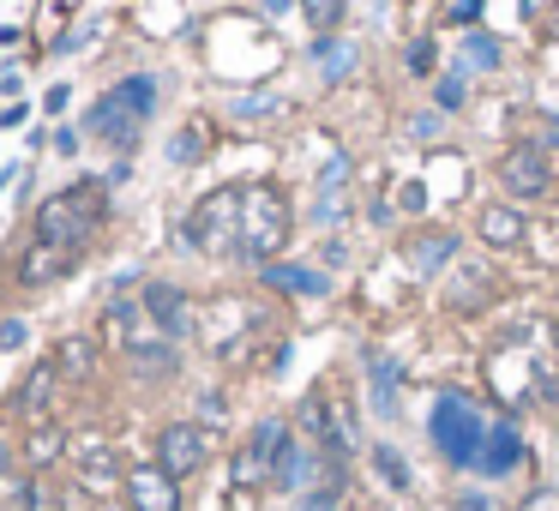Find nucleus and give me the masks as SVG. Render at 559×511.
Returning a JSON list of instances; mask_svg holds the SVG:
<instances>
[{"instance_id": "5", "label": "nucleus", "mask_w": 559, "mask_h": 511, "mask_svg": "<svg viewBox=\"0 0 559 511\" xmlns=\"http://www.w3.org/2000/svg\"><path fill=\"white\" fill-rule=\"evenodd\" d=\"M181 241L199 247V253H217V259L235 253V241H241V187H217V193L199 199Z\"/></svg>"}, {"instance_id": "41", "label": "nucleus", "mask_w": 559, "mask_h": 511, "mask_svg": "<svg viewBox=\"0 0 559 511\" xmlns=\"http://www.w3.org/2000/svg\"><path fill=\"white\" fill-rule=\"evenodd\" d=\"M109 511H133V506H127V499H121V506H109Z\"/></svg>"}, {"instance_id": "18", "label": "nucleus", "mask_w": 559, "mask_h": 511, "mask_svg": "<svg viewBox=\"0 0 559 511\" xmlns=\"http://www.w3.org/2000/svg\"><path fill=\"white\" fill-rule=\"evenodd\" d=\"M475 235H481V241L493 247V253H506V247H518L523 235H530V223H523L511 205H487L481 217H475Z\"/></svg>"}, {"instance_id": "15", "label": "nucleus", "mask_w": 559, "mask_h": 511, "mask_svg": "<svg viewBox=\"0 0 559 511\" xmlns=\"http://www.w3.org/2000/svg\"><path fill=\"white\" fill-rule=\"evenodd\" d=\"M457 247H463V241H457L451 229H421L409 247H403V253H409V265L421 271V277H439V271L457 265Z\"/></svg>"}, {"instance_id": "13", "label": "nucleus", "mask_w": 559, "mask_h": 511, "mask_svg": "<svg viewBox=\"0 0 559 511\" xmlns=\"http://www.w3.org/2000/svg\"><path fill=\"white\" fill-rule=\"evenodd\" d=\"M493 301V271L487 265H451L445 271V307H457V313H475V307Z\"/></svg>"}, {"instance_id": "37", "label": "nucleus", "mask_w": 559, "mask_h": 511, "mask_svg": "<svg viewBox=\"0 0 559 511\" xmlns=\"http://www.w3.org/2000/svg\"><path fill=\"white\" fill-rule=\"evenodd\" d=\"M43 103H49V115H61L67 103H73V91H67V85H55V91H49V97H43Z\"/></svg>"}, {"instance_id": "31", "label": "nucleus", "mask_w": 559, "mask_h": 511, "mask_svg": "<svg viewBox=\"0 0 559 511\" xmlns=\"http://www.w3.org/2000/svg\"><path fill=\"white\" fill-rule=\"evenodd\" d=\"M277 109H283L277 97H241V103H235V115H241V121H259V115H277Z\"/></svg>"}, {"instance_id": "17", "label": "nucleus", "mask_w": 559, "mask_h": 511, "mask_svg": "<svg viewBox=\"0 0 559 511\" xmlns=\"http://www.w3.org/2000/svg\"><path fill=\"white\" fill-rule=\"evenodd\" d=\"M55 385H67L61 373H55V361H43L37 373L25 379V385H19V397H13V409L25 415V421H49L55 415Z\"/></svg>"}, {"instance_id": "22", "label": "nucleus", "mask_w": 559, "mask_h": 511, "mask_svg": "<svg viewBox=\"0 0 559 511\" xmlns=\"http://www.w3.org/2000/svg\"><path fill=\"white\" fill-rule=\"evenodd\" d=\"M295 7H301V19L319 31V37H337L343 13H349V0H295Z\"/></svg>"}, {"instance_id": "3", "label": "nucleus", "mask_w": 559, "mask_h": 511, "mask_svg": "<svg viewBox=\"0 0 559 511\" xmlns=\"http://www.w3.org/2000/svg\"><path fill=\"white\" fill-rule=\"evenodd\" d=\"M289 229H295V211L283 199V187H271V181L241 187V241H235V259L271 265L289 247Z\"/></svg>"}, {"instance_id": "7", "label": "nucleus", "mask_w": 559, "mask_h": 511, "mask_svg": "<svg viewBox=\"0 0 559 511\" xmlns=\"http://www.w3.org/2000/svg\"><path fill=\"white\" fill-rule=\"evenodd\" d=\"M499 187L511 199H542L554 187V151L542 139H518V145L499 157Z\"/></svg>"}, {"instance_id": "42", "label": "nucleus", "mask_w": 559, "mask_h": 511, "mask_svg": "<svg viewBox=\"0 0 559 511\" xmlns=\"http://www.w3.org/2000/svg\"><path fill=\"white\" fill-rule=\"evenodd\" d=\"M523 13H535V0H523Z\"/></svg>"}, {"instance_id": "24", "label": "nucleus", "mask_w": 559, "mask_h": 511, "mask_svg": "<svg viewBox=\"0 0 559 511\" xmlns=\"http://www.w3.org/2000/svg\"><path fill=\"white\" fill-rule=\"evenodd\" d=\"M499 37H487V31H469V37H463V67H481V73H493L499 67Z\"/></svg>"}, {"instance_id": "30", "label": "nucleus", "mask_w": 559, "mask_h": 511, "mask_svg": "<svg viewBox=\"0 0 559 511\" xmlns=\"http://www.w3.org/2000/svg\"><path fill=\"white\" fill-rule=\"evenodd\" d=\"M25 343H31V325H25V319H0V349H25Z\"/></svg>"}, {"instance_id": "26", "label": "nucleus", "mask_w": 559, "mask_h": 511, "mask_svg": "<svg viewBox=\"0 0 559 511\" xmlns=\"http://www.w3.org/2000/svg\"><path fill=\"white\" fill-rule=\"evenodd\" d=\"M349 211V181H337V187H319V205H313V223L319 229H331V223Z\"/></svg>"}, {"instance_id": "28", "label": "nucleus", "mask_w": 559, "mask_h": 511, "mask_svg": "<svg viewBox=\"0 0 559 511\" xmlns=\"http://www.w3.org/2000/svg\"><path fill=\"white\" fill-rule=\"evenodd\" d=\"M433 103H439V109H463V67H457V73H439L433 79Z\"/></svg>"}, {"instance_id": "36", "label": "nucleus", "mask_w": 559, "mask_h": 511, "mask_svg": "<svg viewBox=\"0 0 559 511\" xmlns=\"http://www.w3.org/2000/svg\"><path fill=\"white\" fill-rule=\"evenodd\" d=\"M199 421H223V397H217V391H205V403H199Z\"/></svg>"}, {"instance_id": "11", "label": "nucleus", "mask_w": 559, "mask_h": 511, "mask_svg": "<svg viewBox=\"0 0 559 511\" xmlns=\"http://www.w3.org/2000/svg\"><path fill=\"white\" fill-rule=\"evenodd\" d=\"M73 265H79V253H73V247L31 241V247H25V259H19V283H25V289H49V283H61Z\"/></svg>"}, {"instance_id": "10", "label": "nucleus", "mask_w": 559, "mask_h": 511, "mask_svg": "<svg viewBox=\"0 0 559 511\" xmlns=\"http://www.w3.org/2000/svg\"><path fill=\"white\" fill-rule=\"evenodd\" d=\"M139 307H145L151 331H163L169 343H181V337H187V325H193V307H187V289H175V283H163V277L139 289Z\"/></svg>"}, {"instance_id": "21", "label": "nucleus", "mask_w": 559, "mask_h": 511, "mask_svg": "<svg viewBox=\"0 0 559 511\" xmlns=\"http://www.w3.org/2000/svg\"><path fill=\"white\" fill-rule=\"evenodd\" d=\"M319 67H325V85H343V79L355 73V43H337V37H319L313 43Z\"/></svg>"}, {"instance_id": "39", "label": "nucleus", "mask_w": 559, "mask_h": 511, "mask_svg": "<svg viewBox=\"0 0 559 511\" xmlns=\"http://www.w3.org/2000/svg\"><path fill=\"white\" fill-rule=\"evenodd\" d=\"M7 470H13V457H7V445H0V475H7Z\"/></svg>"}, {"instance_id": "9", "label": "nucleus", "mask_w": 559, "mask_h": 511, "mask_svg": "<svg viewBox=\"0 0 559 511\" xmlns=\"http://www.w3.org/2000/svg\"><path fill=\"white\" fill-rule=\"evenodd\" d=\"M121 499L133 511H181V482H175L163 463H139V470H127Z\"/></svg>"}, {"instance_id": "1", "label": "nucleus", "mask_w": 559, "mask_h": 511, "mask_svg": "<svg viewBox=\"0 0 559 511\" xmlns=\"http://www.w3.org/2000/svg\"><path fill=\"white\" fill-rule=\"evenodd\" d=\"M103 217H109V193H103V181H79V187H67V193L43 199L31 235L49 241V247H73V253H85L91 235L103 229Z\"/></svg>"}, {"instance_id": "35", "label": "nucleus", "mask_w": 559, "mask_h": 511, "mask_svg": "<svg viewBox=\"0 0 559 511\" xmlns=\"http://www.w3.org/2000/svg\"><path fill=\"white\" fill-rule=\"evenodd\" d=\"M409 73H433V43H409Z\"/></svg>"}, {"instance_id": "40", "label": "nucleus", "mask_w": 559, "mask_h": 511, "mask_svg": "<svg viewBox=\"0 0 559 511\" xmlns=\"http://www.w3.org/2000/svg\"><path fill=\"white\" fill-rule=\"evenodd\" d=\"M547 25H554V37H559V13H554V19H547Z\"/></svg>"}, {"instance_id": "29", "label": "nucleus", "mask_w": 559, "mask_h": 511, "mask_svg": "<svg viewBox=\"0 0 559 511\" xmlns=\"http://www.w3.org/2000/svg\"><path fill=\"white\" fill-rule=\"evenodd\" d=\"M373 463H379V475H385L391 487H409V463H403L391 445H379V451H373Z\"/></svg>"}, {"instance_id": "4", "label": "nucleus", "mask_w": 559, "mask_h": 511, "mask_svg": "<svg viewBox=\"0 0 559 511\" xmlns=\"http://www.w3.org/2000/svg\"><path fill=\"white\" fill-rule=\"evenodd\" d=\"M481 439H487V421L475 415V403L463 397V391H439V403H433V445H439V457L457 463V470H475Z\"/></svg>"}, {"instance_id": "23", "label": "nucleus", "mask_w": 559, "mask_h": 511, "mask_svg": "<svg viewBox=\"0 0 559 511\" xmlns=\"http://www.w3.org/2000/svg\"><path fill=\"white\" fill-rule=\"evenodd\" d=\"M13 506L19 511H61V487H49L43 475H31V482L13 487Z\"/></svg>"}, {"instance_id": "19", "label": "nucleus", "mask_w": 559, "mask_h": 511, "mask_svg": "<svg viewBox=\"0 0 559 511\" xmlns=\"http://www.w3.org/2000/svg\"><path fill=\"white\" fill-rule=\"evenodd\" d=\"M55 373H61L67 385H85V379L97 373V337H67L61 349H55Z\"/></svg>"}, {"instance_id": "6", "label": "nucleus", "mask_w": 559, "mask_h": 511, "mask_svg": "<svg viewBox=\"0 0 559 511\" xmlns=\"http://www.w3.org/2000/svg\"><path fill=\"white\" fill-rule=\"evenodd\" d=\"M289 439H295L289 421H277V415H271V421H259L253 439L235 451V487H241V494H259V487L277 482V457H283V445H289Z\"/></svg>"}, {"instance_id": "38", "label": "nucleus", "mask_w": 559, "mask_h": 511, "mask_svg": "<svg viewBox=\"0 0 559 511\" xmlns=\"http://www.w3.org/2000/svg\"><path fill=\"white\" fill-rule=\"evenodd\" d=\"M542 133H547L542 145H559V115H547V121H542Z\"/></svg>"}, {"instance_id": "14", "label": "nucleus", "mask_w": 559, "mask_h": 511, "mask_svg": "<svg viewBox=\"0 0 559 511\" xmlns=\"http://www.w3.org/2000/svg\"><path fill=\"white\" fill-rule=\"evenodd\" d=\"M67 457H73V439H67L55 421H31V433H25V470L31 475H49V470H61Z\"/></svg>"}, {"instance_id": "20", "label": "nucleus", "mask_w": 559, "mask_h": 511, "mask_svg": "<svg viewBox=\"0 0 559 511\" xmlns=\"http://www.w3.org/2000/svg\"><path fill=\"white\" fill-rule=\"evenodd\" d=\"M265 283H271V289H283V295H325V277H319V271H307V265H277V259L265 265Z\"/></svg>"}, {"instance_id": "32", "label": "nucleus", "mask_w": 559, "mask_h": 511, "mask_svg": "<svg viewBox=\"0 0 559 511\" xmlns=\"http://www.w3.org/2000/svg\"><path fill=\"white\" fill-rule=\"evenodd\" d=\"M445 19H451V25H463V31H475V19H481V0H451Z\"/></svg>"}, {"instance_id": "34", "label": "nucleus", "mask_w": 559, "mask_h": 511, "mask_svg": "<svg viewBox=\"0 0 559 511\" xmlns=\"http://www.w3.org/2000/svg\"><path fill=\"white\" fill-rule=\"evenodd\" d=\"M91 499H97V494H91L85 482H79V487H61V511H91Z\"/></svg>"}, {"instance_id": "8", "label": "nucleus", "mask_w": 559, "mask_h": 511, "mask_svg": "<svg viewBox=\"0 0 559 511\" xmlns=\"http://www.w3.org/2000/svg\"><path fill=\"white\" fill-rule=\"evenodd\" d=\"M211 451H217V439H211L205 421H169V427L157 433V463L175 475V482H187V475L205 470Z\"/></svg>"}, {"instance_id": "16", "label": "nucleus", "mask_w": 559, "mask_h": 511, "mask_svg": "<svg viewBox=\"0 0 559 511\" xmlns=\"http://www.w3.org/2000/svg\"><path fill=\"white\" fill-rule=\"evenodd\" d=\"M518 463H523V439H518V427H506V421H499V427H487L481 451H475V470H481V475H493V482H499V475H511Z\"/></svg>"}, {"instance_id": "2", "label": "nucleus", "mask_w": 559, "mask_h": 511, "mask_svg": "<svg viewBox=\"0 0 559 511\" xmlns=\"http://www.w3.org/2000/svg\"><path fill=\"white\" fill-rule=\"evenodd\" d=\"M151 109H157V79H151V73H133V79L109 85L97 103H91L85 133L103 139V145H115V151H133L139 133H145V121H151Z\"/></svg>"}, {"instance_id": "25", "label": "nucleus", "mask_w": 559, "mask_h": 511, "mask_svg": "<svg viewBox=\"0 0 559 511\" xmlns=\"http://www.w3.org/2000/svg\"><path fill=\"white\" fill-rule=\"evenodd\" d=\"M307 475V451H301V439H289V445H283V457H277V494H295V482H301Z\"/></svg>"}, {"instance_id": "27", "label": "nucleus", "mask_w": 559, "mask_h": 511, "mask_svg": "<svg viewBox=\"0 0 559 511\" xmlns=\"http://www.w3.org/2000/svg\"><path fill=\"white\" fill-rule=\"evenodd\" d=\"M205 145H211V139H205V127H187V133H175V145H169V157L175 163H199V157H205Z\"/></svg>"}, {"instance_id": "33", "label": "nucleus", "mask_w": 559, "mask_h": 511, "mask_svg": "<svg viewBox=\"0 0 559 511\" xmlns=\"http://www.w3.org/2000/svg\"><path fill=\"white\" fill-rule=\"evenodd\" d=\"M301 511H343V499H337V487H313V494L301 499Z\"/></svg>"}, {"instance_id": "12", "label": "nucleus", "mask_w": 559, "mask_h": 511, "mask_svg": "<svg viewBox=\"0 0 559 511\" xmlns=\"http://www.w3.org/2000/svg\"><path fill=\"white\" fill-rule=\"evenodd\" d=\"M73 463H79V475H85V487L91 494H109L115 482H127V470L115 463V451H109V439H73Z\"/></svg>"}]
</instances>
